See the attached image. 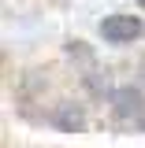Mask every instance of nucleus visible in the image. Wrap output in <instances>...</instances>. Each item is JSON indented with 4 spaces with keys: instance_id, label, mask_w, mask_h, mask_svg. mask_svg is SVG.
Listing matches in <instances>:
<instances>
[{
    "instance_id": "nucleus-1",
    "label": "nucleus",
    "mask_w": 145,
    "mask_h": 148,
    "mask_svg": "<svg viewBox=\"0 0 145 148\" xmlns=\"http://www.w3.org/2000/svg\"><path fill=\"white\" fill-rule=\"evenodd\" d=\"M101 37L108 45H130L142 37V18L138 15H108L101 22Z\"/></svg>"
},
{
    "instance_id": "nucleus-2",
    "label": "nucleus",
    "mask_w": 145,
    "mask_h": 148,
    "mask_svg": "<svg viewBox=\"0 0 145 148\" xmlns=\"http://www.w3.org/2000/svg\"><path fill=\"white\" fill-rule=\"evenodd\" d=\"M112 111H115L119 119H138L145 111V96L138 89H115L112 92Z\"/></svg>"
},
{
    "instance_id": "nucleus-3",
    "label": "nucleus",
    "mask_w": 145,
    "mask_h": 148,
    "mask_svg": "<svg viewBox=\"0 0 145 148\" xmlns=\"http://www.w3.org/2000/svg\"><path fill=\"white\" fill-rule=\"evenodd\" d=\"M52 126L67 130V133H78V130L86 126L82 108H78V104H63V108H56V111H52Z\"/></svg>"
},
{
    "instance_id": "nucleus-4",
    "label": "nucleus",
    "mask_w": 145,
    "mask_h": 148,
    "mask_svg": "<svg viewBox=\"0 0 145 148\" xmlns=\"http://www.w3.org/2000/svg\"><path fill=\"white\" fill-rule=\"evenodd\" d=\"M138 4H142V8H145V0H138Z\"/></svg>"
}]
</instances>
